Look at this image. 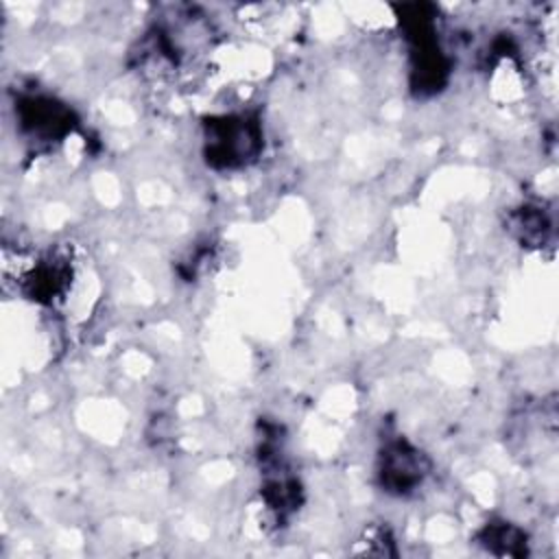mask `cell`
Returning a JSON list of instances; mask_svg holds the SVG:
<instances>
[{
  "label": "cell",
  "mask_w": 559,
  "mask_h": 559,
  "mask_svg": "<svg viewBox=\"0 0 559 559\" xmlns=\"http://www.w3.org/2000/svg\"><path fill=\"white\" fill-rule=\"evenodd\" d=\"M205 159L218 168L245 166L262 148V131L258 120L245 114L218 116L205 122L203 131Z\"/></svg>",
  "instance_id": "1"
},
{
  "label": "cell",
  "mask_w": 559,
  "mask_h": 559,
  "mask_svg": "<svg viewBox=\"0 0 559 559\" xmlns=\"http://www.w3.org/2000/svg\"><path fill=\"white\" fill-rule=\"evenodd\" d=\"M430 461L406 439H391L380 452L378 476L386 491L404 496L417 489L428 476Z\"/></svg>",
  "instance_id": "2"
},
{
  "label": "cell",
  "mask_w": 559,
  "mask_h": 559,
  "mask_svg": "<svg viewBox=\"0 0 559 559\" xmlns=\"http://www.w3.org/2000/svg\"><path fill=\"white\" fill-rule=\"evenodd\" d=\"M20 122L31 138L57 140L68 131L70 111L52 98L31 96L20 105Z\"/></svg>",
  "instance_id": "3"
}]
</instances>
